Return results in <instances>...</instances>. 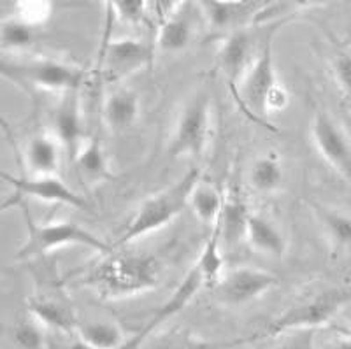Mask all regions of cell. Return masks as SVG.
I'll use <instances>...</instances> for the list:
<instances>
[{
  "mask_svg": "<svg viewBox=\"0 0 351 349\" xmlns=\"http://www.w3.org/2000/svg\"><path fill=\"white\" fill-rule=\"evenodd\" d=\"M244 242L258 254L271 258H283L288 248L287 237L280 226L255 210H252L247 218Z\"/></svg>",
  "mask_w": 351,
  "mask_h": 349,
  "instance_id": "e0dca14e",
  "label": "cell"
},
{
  "mask_svg": "<svg viewBox=\"0 0 351 349\" xmlns=\"http://www.w3.org/2000/svg\"><path fill=\"white\" fill-rule=\"evenodd\" d=\"M255 56V43L246 28L227 34L219 43L216 62H218L219 72L225 77V83L228 84L234 95H236L243 77L246 75L247 69L252 67Z\"/></svg>",
  "mask_w": 351,
  "mask_h": 349,
  "instance_id": "5bb4252c",
  "label": "cell"
},
{
  "mask_svg": "<svg viewBox=\"0 0 351 349\" xmlns=\"http://www.w3.org/2000/svg\"><path fill=\"white\" fill-rule=\"evenodd\" d=\"M250 213L252 209L241 199L239 193L225 195L221 215L216 221L219 226V237H221L223 250H230V248H237L239 244H243L244 237H246Z\"/></svg>",
  "mask_w": 351,
  "mask_h": 349,
  "instance_id": "44dd1931",
  "label": "cell"
},
{
  "mask_svg": "<svg viewBox=\"0 0 351 349\" xmlns=\"http://www.w3.org/2000/svg\"><path fill=\"white\" fill-rule=\"evenodd\" d=\"M195 265L199 267L200 274H202L204 285L208 288H215L225 272L223 246H221L218 223L211 226V234H209L208 241L204 242V248L197 258Z\"/></svg>",
  "mask_w": 351,
  "mask_h": 349,
  "instance_id": "484cf974",
  "label": "cell"
},
{
  "mask_svg": "<svg viewBox=\"0 0 351 349\" xmlns=\"http://www.w3.org/2000/svg\"><path fill=\"white\" fill-rule=\"evenodd\" d=\"M247 179H250V186L255 191L262 195H271L281 190L285 181V169L281 160L276 155L269 153V155L258 156L255 162L250 167L247 172Z\"/></svg>",
  "mask_w": 351,
  "mask_h": 349,
  "instance_id": "d4e9b609",
  "label": "cell"
},
{
  "mask_svg": "<svg viewBox=\"0 0 351 349\" xmlns=\"http://www.w3.org/2000/svg\"><path fill=\"white\" fill-rule=\"evenodd\" d=\"M290 104V93L285 88L283 83H278L271 92H269L267 99H265V112L272 115V112H280L285 111Z\"/></svg>",
  "mask_w": 351,
  "mask_h": 349,
  "instance_id": "836d02e7",
  "label": "cell"
},
{
  "mask_svg": "<svg viewBox=\"0 0 351 349\" xmlns=\"http://www.w3.org/2000/svg\"><path fill=\"white\" fill-rule=\"evenodd\" d=\"M225 202V193L215 186L209 181H204L202 178L197 181L192 193L188 197V207L192 209L193 216L199 219L202 225L213 226L218 221L221 215V207Z\"/></svg>",
  "mask_w": 351,
  "mask_h": 349,
  "instance_id": "cb8c5ba5",
  "label": "cell"
},
{
  "mask_svg": "<svg viewBox=\"0 0 351 349\" xmlns=\"http://www.w3.org/2000/svg\"><path fill=\"white\" fill-rule=\"evenodd\" d=\"M200 8L213 30L227 36L244 28V21L252 16L253 0H200Z\"/></svg>",
  "mask_w": 351,
  "mask_h": 349,
  "instance_id": "d6986e66",
  "label": "cell"
},
{
  "mask_svg": "<svg viewBox=\"0 0 351 349\" xmlns=\"http://www.w3.org/2000/svg\"><path fill=\"white\" fill-rule=\"evenodd\" d=\"M71 162L76 167L81 181L90 186L109 183L116 179L108 153L99 137H88Z\"/></svg>",
  "mask_w": 351,
  "mask_h": 349,
  "instance_id": "2e32d148",
  "label": "cell"
},
{
  "mask_svg": "<svg viewBox=\"0 0 351 349\" xmlns=\"http://www.w3.org/2000/svg\"><path fill=\"white\" fill-rule=\"evenodd\" d=\"M253 341H256L255 335H252V337H244V339H236V341H221V342L202 341V339H190L188 342H184V346L181 349H232Z\"/></svg>",
  "mask_w": 351,
  "mask_h": 349,
  "instance_id": "d590c367",
  "label": "cell"
},
{
  "mask_svg": "<svg viewBox=\"0 0 351 349\" xmlns=\"http://www.w3.org/2000/svg\"><path fill=\"white\" fill-rule=\"evenodd\" d=\"M112 2H114V0H102V5H104V36H102V44L108 43L109 36H111V25L112 18H114Z\"/></svg>",
  "mask_w": 351,
  "mask_h": 349,
  "instance_id": "8d00e7d4",
  "label": "cell"
},
{
  "mask_svg": "<svg viewBox=\"0 0 351 349\" xmlns=\"http://www.w3.org/2000/svg\"><path fill=\"white\" fill-rule=\"evenodd\" d=\"M332 72L344 97L351 102V53H337L332 60Z\"/></svg>",
  "mask_w": 351,
  "mask_h": 349,
  "instance_id": "1f68e13d",
  "label": "cell"
},
{
  "mask_svg": "<svg viewBox=\"0 0 351 349\" xmlns=\"http://www.w3.org/2000/svg\"><path fill=\"white\" fill-rule=\"evenodd\" d=\"M155 58V46L143 39H109L100 49V71L106 83L120 84L148 69Z\"/></svg>",
  "mask_w": 351,
  "mask_h": 349,
  "instance_id": "ba28073f",
  "label": "cell"
},
{
  "mask_svg": "<svg viewBox=\"0 0 351 349\" xmlns=\"http://www.w3.org/2000/svg\"><path fill=\"white\" fill-rule=\"evenodd\" d=\"M28 313L30 316L39 322L44 328L58 330V332L74 333L80 320L76 313L64 298L49 297V295H36L28 298L27 302Z\"/></svg>",
  "mask_w": 351,
  "mask_h": 349,
  "instance_id": "ac0fdd59",
  "label": "cell"
},
{
  "mask_svg": "<svg viewBox=\"0 0 351 349\" xmlns=\"http://www.w3.org/2000/svg\"><path fill=\"white\" fill-rule=\"evenodd\" d=\"M311 137L319 156L351 186V137L343 125L327 111L319 109L313 116Z\"/></svg>",
  "mask_w": 351,
  "mask_h": 349,
  "instance_id": "9c48e42d",
  "label": "cell"
},
{
  "mask_svg": "<svg viewBox=\"0 0 351 349\" xmlns=\"http://www.w3.org/2000/svg\"><path fill=\"white\" fill-rule=\"evenodd\" d=\"M74 333L77 341L97 349H120L127 341L120 325L112 322H80Z\"/></svg>",
  "mask_w": 351,
  "mask_h": 349,
  "instance_id": "4316f807",
  "label": "cell"
},
{
  "mask_svg": "<svg viewBox=\"0 0 351 349\" xmlns=\"http://www.w3.org/2000/svg\"><path fill=\"white\" fill-rule=\"evenodd\" d=\"M23 197L20 193H16V191L9 193L4 200H0V215H4V213L14 209V207H20L23 204Z\"/></svg>",
  "mask_w": 351,
  "mask_h": 349,
  "instance_id": "74e56055",
  "label": "cell"
},
{
  "mask_svg": "<svg viewBox=\"0 0 351 349\" xmlns=\"http://www.w3.org/2000/svg\"><path fill=\"white\" fill-rule=\"evenodd\" d=\"M36 40V27L12 16L0 21V48L8 51H23Z\"/></svg>",
  "mask_w": 351,
  "mask_h": 349,
  "instance_id": "83f0119b",
  "label": "cell"
},
{
  "mask_svg": "<svg viewBox=\"0 0 351 349\" xmlns=\"http://www.w3.org/2000/svg\"><path fill=\"white\" fill-rule=\"evenodd\" d=\"M64 155V147L51 132L32 135L25 146V165L28 174L58 176Z\"/></svg>",
  "mask_w": 351,
  "mask_h": 349,
  "instance_id": "9a60e30c",
  "label": "cell"
},
{
  "mask_svg": "<svg viewBox=\"0 0 351 349\" xmlns=\"http://www.w3.org/2000/svg\"><path fill=\"white\" fill-rule=\"evenodd\" d=\"M200 178L202 171L193 165L180 179H176L174 183L146 197L139 204L128 225L120 232V237L116 239L112 248L128 246L174 221L188 207V197Z\"/></svg>",
  "mask_w": 351,
  "mask_h": 349,
  "instance_id": "7a4b0ae2",
  "label": "cell"
},
{
  "mask_svg": "<svg viewBox=\"0 0 351 349\" xmlns=\"http://www.w3.org/2000/svg\"><path fill=\"white\" fill-rule=\"evenodd\" d=\"M316 330H293L280 335V342L272 349H313Z\"/></svg>",
  "mask_w": 351,
  "mask_h": 349,
  "instance_id": "d6a6232c",
  "label": "cell"
},
{
  "mask_svg": "<svg viewBox=\"0 0 351 349\" xmlns=\"http://www.w3.org/2000/svg\"><path fill=\"white\" fill-rule=\"evenodd\" d=\"M162 278V263L144 251L112 248L104 258L81 270L77 282L102 300H121L155 290Z\"/></svg>",
  "mask_w": 351,
  "mask_h": 349,
  "instance_id": "6da1fadb",
  "label": "cell"
},
{
  "mask_svg": "<svg viewBox=\"0 0 351 349\" xmlns=\"http://www.w3.org/2000/svg\"><path fill=\"white\" fill-rule=\"evenodd\" d=\"M193 39V21L181 9L178 14L158 25L155 46L164 53H180L190 46Z\"/></svg>",
  "mask_w": 351,
  "mask_h": 349,
  "instance_id": "603a6c76",
  "label": "cell"
},
{
  "mask_svg": "<svg viewBox=\"0 0 351 349\" xmlns=\"http://www.w3.org/2000/svg\"><path fill=\"white\" fill-rule=\"evenodd\" d=\"M83 246L95 250L104 254L112 250L108 242L99 235L84 228L83 225L74 221H48L37 223L27 215V241L21 244L16 253L18 260H32V258L46 256V254L58 251L62 248Z\"/></svg>",
  "mask_w": 351,
  "mask_h": 349,
  "instance_id": "5b68a950",
  "label": "cell"
},
{
  "mask_svg": "<svg viewBox=\"0 0 351 349\" xmlns=\"http://www.w3.org/2000/svg\"><path fill=\"white\" fill-rule=\"evenodd\" d=\"M0 181H4L8 186L12 188V191L20 193L23 199L30 197L40 202L62 204V206L80 210H92L83 195L72 190L58 176H12L4 169H0Z\"/></svg>",
  "mask_w": 351,
  "mask_h": 349,
  "instance_id": "7c38bea8",
  "label": "cell"
},
{
  "mask_svg": "<svg viewBox=\"0 0 351 349\" xmlns=\"http://www.w3.org/2000/svg\"><path fill=\"white\" fill-rule=\"evenodd\" d=\"M16 16L32 27L46 23L53 12V0H16Z\"/></svg>",
  "mask_w": 351,
  "mask_h": 349,
  "instance_id": "f546056e",
  "label": "cell"
},
{
  "mask_svg": "<svg viewBox=\"0 0 351 349\" xmlns=\"http://www.w3.org/2000/svg\"><path fill=\"white\" fill-rule=\"evenodd\" d=\"M0 80L27 92L64 93L81 90L86 72L69 62L53 58H0Z\"/></svg>",
  "mask_w": 351,
  "mask_h": 349,
  "instance_id": "3957f363",
  "label": "cell"
},
{
  "mask_svg": "<svg viewBox=\"0 0 351 349\" xmlns=\"http://www.w3.org/2000/svg\"><path fill=\"white\" fill-rule=\"evenodd\" d=\"M204 286L206 285H204L202 274H200L199 267L193 263L188 269L186 274H184V278L181 279L180 285L176 286V290L169 295L167 300L152 314V317L146 322V325L141 326L130 339L125 341V344L120 349H141V346L148 341L160 326L171 322L172 317L180 316L192 304V300L199 295V291L202 290Z\"/></svg>",
  "mask_w": 351,
  "mask_h": 349,
  "instance_id": "8fae6325",
  "label": "cell"
},
{
  "mask_svg": "<svg viewBox=\"0 0 351 349\" xmlns=\"http://www.w3.org/2000/svg\"><path fill=\"white\" fill-rule=\"evenodd\" d=\"M278 28H280V25L272 27L265 39L262 40V46L256 51L252 67L247 69L246 75L243 77L236 92V100L244 109V112L256 119L267 118L265 99H267L272 88L281 83L278 72H276L274 51H272V39H274Z\"/></svg>",
  "mask_w": 351,
  "mask_h": 349,
  "instance_id": "52a82bcc",
  "label": "cell"
},
{
  "mask_svg": "<svg viewBox=\"0 0 351 349\" xmlns=\"http://www.w3.org/2000/svg\"><path fill=\"white\" fill-rule=\"evenodd\" d=\"M350 302V288H328L288 307L280 316L274 317L262 333H256L255 337L258 341V339L280 337L293 330H318L330 323Z\"/></svg>",
  "mask_w": 351,
  "mask_h": 349,
  "instance_id": "277c9868",
  "label": "cell"
},
{
  "mask_svg": "<svg viewBox=\"0 0 351 349\" xmlns=\"http://www.w3.org/2000/svg\"><path fill=\"white\" fill-rule=\"evenodd\" d=\"M148 5L149 0H114L112 9H114V16L120 18L127 25L144 23L148 16Z\"/></svg>",
  "mask_w": 351,
  "mask_h": 349,
  "instance_id": "4dcf8cb0",
  "label": "cell"
},
{
  "mask_svg": "<svg viewBox=\"0 0 351 349\" xmlns=\"http://www.w3.org/2000/svg\"><path fill=\"white\" fill-rule=\"evenodd\" d=\"M280 279L269 270L252 265H237L225 270L218 285L213 288L216 298L230 307H241L252 304L278 286Z\"/></svg>",
  "mask_w": 351,
  "mask_h": 349,
  "instance_id": "30bf717a",
  "label": "cell"
},
{
  "mask_svg": "<svg viewBox=\"0 0 351 349\" xmlns=\"http://www.w3.org/2000/svg\"><path fill=\"white\" fill-rule=\"evenodd\" d=\"M313 210L332 250L351 256V215L322 204H313Z\"/></svg>",
  "mask_w": 351,
  "mask_h": 349,
  "instance_id": "7402d4cb",
  "label": "cell"
},
{
  "mask_svg": "<svg viewBox=\"0 0 351 349\" xmlns=\"http://www.w3.org/2000/svg\"><path fill=\"white\" fill-rule=\"evenodd\" d=\"M71 349H97V348H90V346L83 344V342L76 341V342H74V344H72V348H71Z\"/></svg>",
  "mask_w": 351,
  "mask_h": 349,
  "instance_id": "ab89813d",
  "label": "cell"
},
{
  "mask_svg": "<svg viewBox=\"0 0 351 349\" xmlns=\"http://www.w3.org/2000/svg\"><path fill=\"white\" fill-rule=\"evenodd\" d=\"M12 335H14V342L21 349H46L44 326L39 322H36L34 317L18 323Z\"/></svg>",
  "mask_w": 351,
  "mask_h": 349,
  "instance_id": "f1b7e54d",
  "label": "cell"
},
{
  "mask_svg": "<svg viewBox=\"0 0 351 349\" xmlns=\"http://www.w3.org/2000/svg\"><path fill=\"white\" fill-rule=\"evenodd\" d=\"M299 4H309V2H315V0H295Z\"/></svg>",
  "mask_w": 351,
  "mask_h": 349,
  "instance_id": "60d3db41",
  "label": "cell"
},
{
  "mask_svg": "<svg viewBox=\"0 0 351 349\" xmlns=\"http://www.w3.org/2000/svg\"><path fill=\"white\" fill-rule=\"evenodd\" d=\"M184 2L186 0H149V5H152L156 21L160 25L174 16V14H178L183 9Z\"/></svg>",
  "mask_w": 351,
  "mask_h": 349,
  "instance_id": "e575fe53",
  "label": "cell"
},
{
  "mask_svg": "<svg viewBox=\"0 0 351 349\" xmlns=\"http://www.w3.org/2000/svg\"><path fill=\"white\" fill-rule=\"evenodd\" d=\"M213 135L211 100L206 93H193L183 104L169 135L167 153L171 158L199 160L208 151Z\"/></svg>",
  "mask_w": 351,
  "mask_h": 349,
  "instance_id": "8992f818",
  "label": "cell"
},
{
  "mask_svg": "<svg viewBox=\"0 0 351 349\" xmlns=\"http://www.w3.org/2000/svg\"><path fill=\"white\" fill-rule=\"evenodd\" d=\"M328 349H351V337H339L335 339Z\"/></svg>",
  "mask_w": 351,
  "mask_h": 349,
  "instance_id": "f35d334b",
  "label": "cell"
},
{
  "mask_svg": "<svg viewBox=\"0 0 351 349\" xmlns=\"http://www.w3.org/2000/svg\"><path fill=\"white\" fill-rule=\"evenodd\" d=\"M141 115V99L134 90L125 86L114 88L106 97L102 116L104 123L114 134L128 130L137 123Z\"/></svg>",
  "mask_w": 351,
  "mask_h": 349,
  "instance_id": "ffe728a7",
  "label": "cell"
},
{
  "mask_svg": "<svg viewBox=\"0 0 351 349\" xmlns=\"http://www.w3.org/2000/svg\"><path fill=\"white\" fill-rule=\"evenodd\" d=\"M49 132L55 135L64 147V153L72 160L88 139L86 125H84L83 102L81 90L60 93V99L51 111Z\"/></svg>",
  "mask_w": 351,
  "mask_h": 349,
  "instance_id": "4fadbf2b",
  "label": "cell"
}]
</instances>
